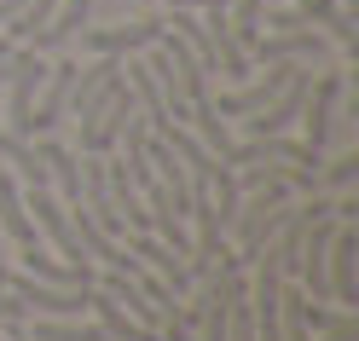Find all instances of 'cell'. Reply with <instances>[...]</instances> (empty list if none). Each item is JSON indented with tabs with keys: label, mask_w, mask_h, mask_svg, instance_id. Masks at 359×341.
I'll use <instances>...</instances> for the list:
<instances>
[{
	"label": "cell",
	"mask_w": 359,
	"mask_h": 341,
	"mask_svg": "<svg viewBox=\"0 0 359 341\" xmlns=\"http://www.w3.org/2000/svg\"><path fill=\"white\" fill-rule=\"evenodd\" d=\"M319 29H266L250 41V53L266 64V58H319Z\"/></svg>",
	"instance_id": "cell-12"
},
{
	"label": "cell",
	"mask_w": 359,
	"mask_h": 341,
	"mask_svg": "<svg viewBox=\"0 0 359 341\" xmlns=\"http://www.w3.org/2000/svg\"><path fill=\"white\" fill-rule=\"evenodd\" d=\"M342 70H325L319 81H307V99H302V145H313L325 156V139H330V122H336V99H342Z\"/></svg>",
	"instance_id": "cell-4"
},
{
	"label": "cell",
	"mask_w": 359,
	"mask_h": 341,
	"mask_svg": "<svg viewBox=\"0 0 359 341\" xmlns=\"http://www.w3.org/2000/svg\"><path fill=\"white\" fill-rule=\"evenodd\" d=\"M302 324H307V335H313V330L330 335V330H348L353 312H330V307H319V301H307V295H302Z\"/></svg>",
	"instance_id": "cell-18"
},
{
	"label": "cell",
	"mask_w": 359,
	"mask_h": 341,
	"mask_svg": "<svg viewBox=\"0 0 359 341\" xmlns=\"http://www.w3.org/2000/svg\"><path fill=\"white\" fill-rule=\"evenodd\" d=\"M29 307H24V295L18 289H0V324H24Z\"/></svg>",
	"instance_id": "cell-19"
},
{
	"label": "cell",
	"mask_w": 359,
	"mask_h": 341,
	"mask_svg": "<svg viewBox=\"0 0 359 341\" xmlns=\"http://www.w3.org/2000/svg\"><path fill=\"white\" fill-rule=\"evenodd\" d=\"M12 284V266H6V237H0V289Z\"/></svg>",
	"instance_id": "cell-21"
},
{
	"label": "cell",
	"mask_w": 359,
	"mask_h": 341,
	"mask_svg": "<svg viewBox=\"0 0 359 341\" xmlns=\"http://www.w3.org/2000/svg\"><path fill=\"white\" fill-rule=\"evenodd\" d=\"M359 179V151L336 156V162H319V191H348Z\"/></svg>",
	"instance_id": "cell-17"
},
{
	"label": "cell",
	"mask_w": 359,
	"mask_h": 341,
	"mask_svg": "<svg viewBox=\"0 0 359 341\" xmlns=\"http://www.w3.org/2000/svg\"><path fill=\"white\" fill-rule=\"evenodd\" d=\"M128 249H133V255H140V260H145V266H151V272H156V278H163L174 295H186V289H191L186 255H174V249L156 237V232H128Z\"/></svg>",
	"instance_id": "cell-8"
},
{
	"label": "cell",
	"mask_w": 359,
	"mask_h": 341,
	"mask_svg": "<svg viewBox=\"0 0 359 341\" xmlns=\"http://www.w3.org/2000/svg\"><path fill=\"white\" fill-rule=\"evenodd\" d=\"M163 35V18H133V24H116V29H87V53H140V47H151V41Z\"/></svg>",
	"instance_id": "cell-10"
},
{
	"label": "cell",
	"mask_w": 359,
	"mask_h": 341,
	"mask_svg": "<svg viewBox=\"0 0 359 341\" xmlns=\"http://www.w3.org/2000/svg\"><path fill=\"white\" fill-rule=\"evenodd\" d=\"M180 12H226V0H168Z\"/></svg>",
	"instance_id": "cell-20"
},
{
	"label": "cell",
	"mask_w": 359,
	"mask_h": 341,
	"mask_svg": "<svg viewBox=\"0 0 359 341\" xmlns=\"http://www.w3.org/2000/svg\"><path fill=\"white\" fill-rule=\"evenodd\" d=\"M76 70L81 64L76 58H58V64H47V76H41V87H35V110H29V122H35V133H47L58 116H64V104H70V87H76Z\"/></svg>",
	"instance_id": "cell-7"
},
{
	"label": "cell",
	"mask_w": 359,
	"mask_h": 341,
	"mask_svg": "<svg viewBox=\"0 0 359 341\" xmlns=\"http://www.w3.org/2000/svg\"><path fill=\"white\" fill-rule=\"evenodd\" d=\"M41 76H47V64H41V53L35 47H24L18 53V70H12V99H6V127L0 133H12V139H35V122H29V110H35V87H41Z\"/></svg>",
	"instance_id": "cell-3"
},
{
	"label": "cell",
	"mask_w": 359,
	"mask_h": 341,
	"mask_svg": "<svg viewBox=\"0 0 359 341\" xmlns=\"http://www.w3.org/2000/svg\"><path fill=\"white\" fill-rule=\"evenodd\" d=\"M296 18H302L307 29H330V41H336V47H342L348 58L359 53V41H353V24H348V12L336 6V0H296Z\"/></svg>",
	"instance_id": "cell-13"
},
{
	"label": "cell",
	"mask_w": 359,
	"mask_h": 341,
	"mask_svg": "<svg viewBox=\"0 0 359 341\" xmlns=\"http://www.w3.org/2000/svg\"><path fill=\"white\" fill-rule=\"evenodd\" d=\"M0 237H6L18 255H29V249H41V232H35V220L24 209V186L0 168Z\"/></svg>",
	"instance_id": "cell-6"
},
{
	"label": "cell",
	"mask_w": 359,
	"mask_h": 341,
	"mask_svg": "<svg viewBox=\"0 0 359 341\" xmlns=\"http://www.w3.org/2000/svg\"><path fill=\"white\" fill-rule=\"evenodd\" d=\"M87 12H93V0H58V6H53V18H47V24H41V29L24 41V47H35V53L64 47V41H70V35L87 24Z\"/></svg>",
	"instance_id": "cell-11"
},
{
	"label": "cell",
	"mask_w": 359,
	"mask_h": 341,
	"mask_svg": "<svg viewBox=\"0 0 359 341\" xmlns=\"http://www.w3.org/2000/svg\"><path fill=\"white\" fill-rule=\"evenodd\" d=\"M12 47H18V41H12V35H0V58H6V53H12Z\"/></svg>",
	"instance_id": "cell-22"
},
{
	"label": "cell",
	"mask_w": 359,
	"mask_h": 341,
	"mask_svg": "<svg viewBox=\"0 0 359 341\" xmlns=\"http://www.w3.org/2000/svg\"><path fill=\"white\" fill-rule=\"evenodd\" d=\"M290 76H296V58H266V76L250 81V87H238V93H220L215 116H220V122H232V116L243 122V116H250V110H261L266 99H278V87H284Z\"/></svg>",
	"instance_id": "cell-5"
},
{
	"label": "cell",
	"mask_w": 359,
	"mask_h": 341,
	"mask_svg": "<svg viewBox=\"0 0 359 341\" xmlns=\"http://www.w3.org/2000/svg\"><path fill=\"white\" fill-rule=\"evenodd\" d=\"M353 260H359V232H353V220H336L330 249H325V284H330V301H342V312H353V307H359Z\"/></svg>",
	"instance_id": "cell-2"
},
{
	"label": "cell",
	"mask_w": 359,
	"mask_h": 341,
	"mask_svg": "<svg viewBox=\"0 0 359 341\" xmlns=\"http://www.w3.org/2000/svg\"><path fill=\"white\" fill-rule=\"evenodd\" d=\"M53 6H58V0H24V12H18L12 24H6V35L18 41V47H24V41H29L41 24H47V18H53Z\"/></svg>",
	"instance_id": "cell-16"
},
{
	"label": "cell",
	"mask_w": 359,
	"mask_h": 341,
	"mask_svg": "<svg viewBox=\"0 0 359 341\" xmlns=\"http://www.w3.org/2000/svg\"><path fill=\"white\" fill-rule=\"evenodd\" d=\"M0 162H12L24 186H53V179H47V162H41V151H35L29 139H12V133H0Z\"/></svg>",
	"instance_id": "cell-14"
},
{
	"label": "cell",
	"mask_w": 359,
	"mask_h": 341,
	"mask_svg": "<svg viewBox=\"0 0 359 341\" xmlns=\"http://www.w3.org/2000/svg\"><path fill=\"white\" fill-rule=\"evenodd\" d=\"M290 209H296V191L284 186V179H266V186H250V202H238V214H232V225H238V249L232 255L250 266L266 243H273V232L290 220Z\"/></svg>",
	"instance_id": "cell-1"
},
{
	"label": "cell",
	"mask_w": 359,
	"mask_h": 341,
	"mask_svg": "<svg viewBox=\"0 0 359 341\" xmlns=\"http://www.w3.org/2000/svg\"><path fill=\"white\" fill-rule=\"evenodd\" d=\"M226 6H232V41H238V47L243 53H250V41L261 35V0H226Z\"/></svg>",
	"instance_id": "cell-15"
},
{
	"label": "cell",
	"mask_w": 359,
	"mask_h": 341,
	"mask_svg": "<svg viewBox=\"0 0 359 341\" xmlns=\"http://www.w3.org/2000/svg\"><path fill=\"white\" fill-rule=\"evenodd\" d=\"M87 312H93V324L104 330V341H156V330L140 324V318H128L99 284H87Z\"/></svg>",
	"instance_id": "cell-9"
}]
</instances>
